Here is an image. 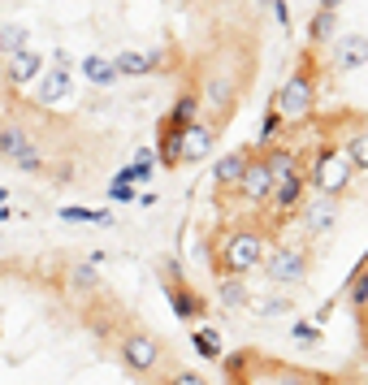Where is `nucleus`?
I'll list each match as a JSON object with an SVG mask.
<instances>
[{
  "label": "nucleus",
  "mask_w": 368,
  "mask_h": 385,
  "mask_svg": "<svg viewBox=\"0 0 368 385\" xmlns=\"http://www.w3.org/2000/svg\"><path fill=\"white\" fill-rule=\"evenodd\" d=\"M243 299H247L243 282H221V303H226V307H238Z\"/></svg>",
  "instance_id": "c756f323"
},
{
  "label": "nucleus",
  "mask_w": 368,
  "mask_h": 385,
  "mask_svg": "<svg viewBox=\"0 0 368 385\" xmlns=\"http://www.w3.org/2000/svg\"><path fill=\"white\" fill-rule=\"evenodd\" d=\"M195 117H199V95L195 91H182L174 100V108H169L165 130H161V147H156V160H161L165 169H178V164H182V135H186V126Z\"/></svg>",
  "instance_id": "f257e3e1"
},
{
  "label": "nucleus",
  "mask_w": 368,
  "mask_h": 385,
  "mask_svg": "<svg viewBox=\"0 0 368 385\" xmlns=\"http://www.w3.org/2000/svg\"><path fill=\"white\" fill-rule=\"evenodd\" d=\"M109 199H113V204H130V199H135V182H130V174H126V169L113 178V186H109Z\"/></svg>",
  "instance_id": "bb28decb"
},
{
  "label": "nucleus",
  "mask_w": 368,
  "mask_h": 385,
  "mask_svg": "<svg viewBox=\"0 0 368 385\" xmlns=\"http://www.w3.org/2000/svg\"><path fill=\"white\" fill-rule=\"evenodd\" d=\"M126 359H130L139 372H147L156 359H161V342H156L152 334H130V338H126Z\"/></svg>",
  "instance_id": "9d476101"
},
{
  "label": "nucleus",
  "mask_w": 368,
  "mask_h": 385,
  "mask_svg": "<svg viewBox=\"0 0 368 385\" xmlns=\"http://www.w3.org/2000/svg\"><path fill=\"white\" fill-rule=\"evenodd\" d=\"M368 61V39L364 35H342L338 39V70H359Z\"/></svg>",
  "instance_id": "2eb2a0df"
},
{
  "label": "nucleus",
  "mask_w": 368,
  "mask_h": 385,
  "mask_svg": "<svg viewBox=\"0 0 368 385\" xmlns=\"http://www.w3.org/2000/svg\"><path fill=\"white\" fill-rule=\"evenodd\" d=\"M243 195L247 199H256V204H265L269 195H273V174L265 169V160H247V169H243Z\"/></svg>",
  "instance_id": "0eeeda50"
},
{
  "label": "nucleus",
  "mask_w": 368,
  "mask_h": 385,
  "mask_svg": "<svg viewBox=\"0 0 368 385\" xmlns=\"http://www.w3.org/2000/svg\"><path fill=\"white\" fill-rule=\"evenodd\" d=\"M312 74L307 70H299L282 91H278V113L286 117V122H299V117H307V108H312Z\"/></svg>",
  "instance_id": "7ed1b4c3"
},
{
  "label": "nucleus",
  "mask_w": 368,
  "mask_h": 385,
  "mask_svg": "<svg viewBox=\"0 0 368 385\" xmlns=\"http://www.w3.org/2000/svg\"><path fill=\"white\" fill-rule=\"evenodd\" d=\"M260 260H265V243H260L256 234H234L230 247H226V268H234L238 278L247 268H256Z\"/></svg>",
  "instance_id": "423d86ee"
},
{
  "label": "nucleus",
  "mask_w": 368,
  "mask_h": 385,
  "mask_svg": "<svg viewBox=\"0 0 368 385\" xmlns=\"http://www.w3.org/2000/svg\"><path fill=\"white\" fill-rule=\"evenodd\" d=\"M61 221H78V226H113V212H95V208H78V204H65L61 208Z\"/></svg>",
  "instance_id": "6ab92c4d"
},
{
  "label": "nucleus",
  "mask_w": 368,
  "mask_h": 385,
  "mask_svg": "<svg viewBox=\"0 0 368 385\" xmlns=\"http://www.w3.org/2000/svg\"><path fill=\"white\" fill-rule=\"evenodd\" d=\"M169 385H204V376H199V372H178Z\"/></svg>",
  "instance_id": "2f4dec72"
},
{
  "label": "nucleus",
  "mask_w": 368,
  "mask_h": 385,
  "mask_svg": "<svg viewBox=\"0 0 368 385\" xmlns=\"http://www.w3.org/2000/svg\"><path fill=\"white\" fill-rule=\"evenodd\" d=\"M273 385H307V376H303V372H278Z\"/></svg>",
  "instance_id": "7c9ffc66"
},
{
  "label": "nucleus",
  "mask_w": 368,
  "mask_h": 385,
  "mask_svg": "<svg viewBox=\"0 0 368 385\" xmlns=\"http://www.w3.org/2000/svg\"><path fill=\"white\" fill-rule=\"evenodd\" d=\"M351 307H368V268H359L355 278H351V290H347Z\"/></svg>",
  "instance_id": "a878e982"
},
{
  "label": "nucleus",
  "mask_w": 368,
  "mask_h": 385,
  "mask_svg": "<svg viewBox=\"0 0 368 385\" xmlns=\"http://www.w3.org/2000/svg\"><path fill=\"white\" fill-rule=\"evenodd\" d=\"M165 295H169V303H174V312H178L182 320H195V316H204V299H199V295H191L186 286H169Z\"/></svg>",
  "instance_id": "a211bd4d"
},
{
  "label": "nucleus",
  "mask_w": 368,
  "mask_h": 385,
  "mask_svg": "<svg viewBox=\"0 0 368 385\" xmlns=\"http://www.w3.org/2000/svg\"><path fill=\"white\" fill-rule=\"evenodd\" d=\"M347 160L355 164V169H368V135L351 139V147H347Z\"/></svg>",
  "instance_id": "c85d7f7f"
},
{
  "label": "nucleus",
  "mask_w": 368,
  "mask_h": 385,
  "mask_svg": "<svg viewBox=\"0 0 368 385\" xmlns=\"http://www.w3.org/2000/svg\"><path fill=\"white\" fill-rule=\"evenodd\" d=\"M35 83H39V87H35V100H39V104H57V100L65 95V87H70V65H52V70L39 74Z\"/></svg>",
  "instance_id": "9b49d317"
},
{
  "label": "nucleus",
  "mask_w": 368,
  "mask_h": 385,
  "mask_svg": "<svg viewBox=\"0 0 368 385\" xmlns=\"http://www.w3.org/2000/svg\"><path fill=\"white\" fill-rule=\"evenodd\" d=\"M5 199H9V191H5V186H0V204H5Z\"/></svg>",
  "instance_id": "72a5a7b5"
},
{
  "label": "nucleus",
  "mask_w": 368,
  "mask_h": 385,
  "mask_svg": "<svg viewBox=\"0 0 368 385\" xmlns=\"http://www.w3.org/2000/svg\"><path fill=\"white\" fill-rule=\"evenodd\" d=\"M265 264V273L273 282H299L303 273H307V251H299V247H282V251H273L269 260H260Z\"/></svg>",
  "instance_id": "39448f33"
},
{
  "label": "nucleus",
  "mask_w": 368,
  "mask_h": 385,
  "mask_svg": "<svg viewBox=\"0 0 368 385\" xmlns=\"http://www.w3.org/2000/svg\"><path fill=\"white\" fill-rule=\"evenodd\" d=\"M26 43H31V31L22 22H5V26H0V52H5V57H14V52L26 48Z\"/></svg>",
  "instance_id": "412c9836"
},
{
  "label": "nucleus",
  "mask_w": 368,
  "mask_h": 385,
  "mask_svg": "<svg viewBox=\"0 0 368 385\" xmlns=\"http://www.w3.org/2000/svg\"><path fill=\"white\" fill-rule=\"evenodd\" d=\"M303 191H307V178L295 169V174H286L282 182H273V195H269V199H273V208H278V212H290V208L303 199Z\"/></svg>",
  "instance_id": "f8f14e48"
},
{
  "label": "nucleus",
  "mask_w": 368,
  "mask_h": 385,
  "mask_svg": "<svg viewBox=\"0 0 368 385\" xmlns=\"http://www.w3.org/2000/svg\"><path fill=\"white\" fill-rule=\"evenodd\" d=\"M195 351L204 355V359H221V338H217V329H195Z\"/></svg>",
  "instance_id": "5701e85b"
},
{
  "label": "nucleus",
  "mask_w": 368,
  "mask_h": 385,
  "mask_svg": "<svg viewBox=\"0 0 368 385\" xmlns=\"http://www.w3.org/2000/svg\"><path fill=\"white\" fill-rule=\"evenodd\" d=\"M338 5L342 0H321V9H330V14H338Z\"/></svg>",
  "instance_id": "473e14b6"
},
{
  "label": "nucleus",
  "mask_w": 368,
  "mask_h": 385,
  "mask_svg": "<svg viewBox=\"0 0 368 385\" xmlns=\"http://www.w3.org/2000/svg\"><path fill=\"white\" fill-rule=\"evenodd\" d=\"M83 74H87V83H95V87H113V83H117L113 61H109V57H100V52L83 57Z\"/></svg>",
  "instance_id": "dca6fc26"
},
{
  "label": "nucleus",
  "mask_w": 368,
  "mask_h": 385,
  "mask_svg": "<svg viewBox=\"0 0 368 385\" xmlns=\"http://www.w3.org/2000/svg\"><path fill=\"white\" fill-rule=\"evenodd\" d=\"M234 91H238L234 83H226V78H213V83L204 87V100L213 104V113H221V117H226L230 108H234Z\"/></svg>",
  "instance_id": "f3484780"
},
{
  "label": "nucleus",
  "mask_w": 368,
  "mask_h": 385,
  "mask_svg": "<svg viewBox=\"0 0 368 385\" xmlns=\"http://www.w3.org/2000/svg\"><path fill=\"white\" fill-rule=\"evenodd\" d=\"M347 182H351V160L334 143H325L317 152V160H312V169H307V186H317L321 195H338Z\"/></svg>",
  "instance_id": "f03ea898"
},
{
  "label": "nucleus",
  "mask_w": 368,
  "mask_h": 385,
  "mask_svg": "<svg viewBox=\"0 0 368 385\" xmlns=\"http://www.w3.org/2000/svg\"><path fill=\"white\" fill-rule=\"evenodd\" d=\"M156 65H161V52H135V48H126V52L113 57V70L117 74H147Z\"/></svg>",
  "instance_id": "ddd939ff"
},
{
  "label": "nucleus",
  "mask_w": 368,
  "mask_h": 385,
  "mask_svg": "<svg viewBox=\"0 0 368 385\" xmlns=\"http://www.w3.org/2000/svg\"><path fill=\"white\" fill-rule=\"evenodd\" d=\"M330 35H334V14L321 9L317 18H312V26H307V39H312V43H325Z\"/></svg>",
  "instance_id": "393cba45"
},
{
  "label": "nucleus",
  "mask_w": 368,
  "mask_h": 385,
  "mask_svg": "<svg viewBox=\"0 0 368 385\" xmlns=\"http://www.w3.org/2000/svg\"><path fill=\"white\" fill-rule=\"evenodd\" d=\"M152 169H156V156H152V152H135V164H126V174H130L135 186H143V182L152 178Z\"/></svg>",
  "instance_id": "b1692460"
},
{
  "label": "nucleus",
  "mask_w": 368,
  "mask_h": 385,
  "mask_svg": "<svg viewBox=\"0 0 368 385\" xmlns=\"http://www.w3.org/2000/svg\"><path fill=\"white\" fill-rule=\"evenodd\" d=\"M70 282L83 286V290H95V286H100V278H95L91 264H70Z\"/></svg>",
  "instance_id": "cd10ccee"
},
{
  "label": "nucleus",
  "mask_w": 368,
  "mask_h": 385,
  "mask_svg": "<svg viewBox=\"0 0 368 385\" xmlns=\"http://www.w3.org/2000/svg\"><path fill=\"white\" fill-rule=\"evenodd\" d=\"M213 143H217V130H208L204 122H191L186 135H182V160H204V156H213Z\"/></svg>",
  "instance_id": "1a4fd4ad"
},
{
  "label": "nucleus",
  "mask_w": 368,
  "mask_h": 385,
  "mask_svg": "<svg viewBox=\"0 0 368 385\" xmlns=\"http://www.w3.org/2000/svg\"><path fill=\"white\" fill-rule=\"evenodd\" d=\"M260 5H265V9H269V5H273V0H260Z\"/></svg>",
  "instance_id": "f704fd0d"
},
{
  "label": "nucleus",
  "mask_w": 368,
  "mask_h": 385,
  "mask_svg": "<svg viewBox=\"0 0 368 385\" xmlns=\"http://www.w3.org/2000/svg\"><path fill=\"white\" fill-rule=\"evenodd\" d=\"M334 212H338V204H334V195H321L317 204H312V208L303 212V216H307V226H312V230H325V226L334 221Z\"/></svg>",
  "instance_id": "4be33fe9"
},
{
  "label": "nucleus",
  "mask_w": 368,
  "mask_h": 385,
  "mask_svg": "<svg viewBox=\"0 0 368 385\" xmlns=\"http://www.w3.org/2000/svg\"><path fill=\"white\" fill-rule=\"evenodd\" d=\"M39 74H43V52L39 48L26 43V48H18L14 57H9V78L14 83H35Z\"/></svg>",
  "instance_id": "6e6552de"
},
{
  "label": "nucleus",
  "mask_w": 368,
  "mask_h": 385,
  "mask_svg": "<svg viewBox=\"0 0 368 385\" xmlns=\"http://www.w3.org/2000/svg\"><path fill=\"white\" fill-rule=\"evenodd\" d=\"M247 152H226L221 160H217V169H213V178H217V186H238L243 182V169H247Z\"/></svg>",
  "instance_id": "4468645a"
},
{
  "label": "nucleus",
  "mask_w": 368,
  "mask_h": 385,
  "mask_svg": "<svg viewBox=\"0 0 368 385\" xmlns=\"http://www.w3.org/2000/svg\"><path fill=\"white\" fill-rule=\"evenodd\" d=\"M260 160H265V169L273 174V182H282L286 174H295V152H290V147H273V152H265Z\"/></svg>",
  "instance_id": "aec40b11"
},
{
  "label": "nucleus",
  "mask_w": 368,
  "mask_h": 385,
  "mask_svg": "<svg viewBox=\"0 0 368 385\" xmlns=\"http://www.w3.org/2000/svg\"><path fill=\"white\" fill-rule=\"evenodd\" d=\"M0 156H9L18 169H26V174H39L43 169V160L35 156L26 130H18V126H0Z\"/></svg>",
  "instance_id": "20e7f679"
}]
</instances>
